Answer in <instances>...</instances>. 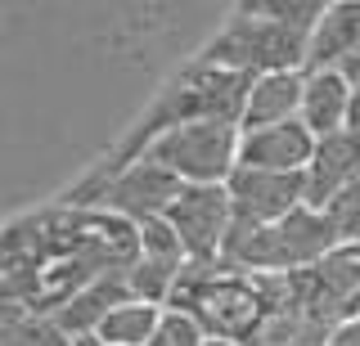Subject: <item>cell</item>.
I'll use <instances>...</instances> for the list:
<instances>
[{"label":"cell","mask_w":360,"mask_h":346,"mask_svg":"<svg viewBox=\"0 0 360 346\" xmlns=\"http://www.w3.org/2000/svg\"><path fill=\"white\" fill-rule=\"evenodd\" d=\"M324 0H243L225 27L198 50L202 68L266 76V72H307L311 32L324 18Z\"/></svg>","instance_id":"1"},{"label":"cell","mask_w":360,"mask_h":346,"mask_svg":"<svg viewBox=\"0 0 360 346\" xmlns=\"http://www.w3.org/2000/svg\"><path fill=\"white\" fill-rule=\"evenodd\" d=\"M252 81H257V76H239V72L202 68V63H185V68L158 91L149 113L122 135V144L104 158V166H95V171L86 175V185L112 180V175L127 171L131 162H140L144 149H149L158 135H167V131H176V126H189V121H234V126H239Z\"/></svg>","instance_id":"2"},{"label":"cell","mask_w":360,"mask_h":346,"mask_svg":"<svg viewBox=\"0 0 360 346\" xmlns=\"http://www.w3.org/2000/svg\"><path fill=\"white\" fill-rule=\"evenodd\" d=\"M338 248L342 243H338L329 216L315 211V207H297L279 225H266V229H252V234L230 229V243H225L221 261L243 270V274H297V270L320 265Z\"/></svg>","instance_id":"3"},{"label":"cell","mask_w":360,"mask_h":346,"mask_svg":"<svg viewBox=\"0 0 360 346\" xmlns=\"http://www.w3.org/2000/svg\"><path fill=\"white\" fill-rule=\"evenodd\" d=\"M239 140L243 131L234 121H189L158 135L144 158L167 166L185 185H230V175L239 171Z\"/></svg>","instance_id":"4"},{"label":"cell","mask_w":360,"mask_h":346,"mask_svg":"<svg viewBox=\"0 0 360 346\" xmlns=\"http://www.w3.org/2000/svg\"><path fill=\"white\" fill-rule=\"evenodd\" d=\"M167 225L180 234L189 261H221L234 229V207L225 185H185L167 207Z\"/></svg>","instance_id":"5"},{"label":"cell","mask_w":360,"mask_h":346,"mask_svg":"<svg viewBox=\"0 0 360 346\" xmlns=\"http://www.w3.org/2000/svg\"><path fill=\"white\" fill-rule=\"evenodd\" d=\"M225 189H230V207H234V234L279 225L297 207H307V171L279 175V171H248V166H239Z\"/></svg>","instance_id":"6"},{"label":"cell","mask_w":360,"mask_h":346,"mask_svg":"<svg viewBox=\"0 0 360 346\" xmlns=\"http://www.w3.org/2000/svg\"><path fill=\"white\" fill-rule=\"evenodd\" d=\"M315 140L302 121H284V126H262L243 131L239 140V166L248 171H279V175H302L315 158Z\"/></svg>","instance_id":"7"},{"label":"cell","mask_w":360,"mask_h":346,"mask_svg":"<svg viewBox=\"0 0 360 346\" xmlns=\"http://www.w3.org/2000/svg\"><path fill=\"white\" fill-rule=\"evenodd\" d=\"M356 180H360V135H352V131L324 135L315 144V158L307 166V207L324 211Z\"/></svg>","instance_id":"8"},{"label":"cell","mask_w":360,"mask_h":346,"mask_svg":"<svg viewBox=\"0 0 360 346\" xmlns=\"http://www.w3.org/2000/svg\"><path fill=\"white\" fill-rule=\"evenodd\" d=\"M302 95H307V72H266L248 91V108L239 131H262V126H284L302 121Z\"/></svg>","instance_id":"9"},{"label":"cell","mask_w":360,"mask_h":346,"mask_svg":"<svg viewBox=\"0 0 360 346\" xmlns=\"http://www.w3.org/2000/svg\"><path fill=\"white\" fill-rule=\"evenodd\" d=\"M122 301H131L127 274H108V279H95L90 288H82V293H72L50 319L59 324V328H63L72 342H82V338H95L99 324H104L112 310L122 306Z\"/></svg>","instance_id":"10"},{"label":"cell","mask_w":360,"mask_h":346,"mask_svg":"<svg viewBox=\"0 0 360 346\" xmlns=\"http://www.w3.org/2000/svg\"><path fill=\"white\" fill-rule=\"evenodd\" d=\"M360 46V0H338L311 32L307 72H338V63Z\"/></svg>","instance_id":"11"},{"label":"cell","mask_w":360,"mask_h":346,"mask_svg":"<svg viewBox=\"0 0 360 346\" xmlns=\"http://www.w3.org/2000/svg\"><path fill=\"white\" fill-rule=\"evenodd\" d=\"M347 113H352V86L342 72H307V95H302V126L315 140L347 131Z\"/></svg>","instance_id":"12"},{"label":"cell","mask_w":360,"mask_h":346,"mask_svg":"<svg viewBox=\"0 0 360 346\" xmlns=\"http://www.w3.org/2000/svg\"><path fill=\"white\" fill-rule=\"evenodd\" d=\"M162 315H167L162 306H149V301L131 297V301H122V306L99 324L95 338L108 342V346H149L153 333H158V324H162Z\"/></svg>","instance_id":"13"},{"label":"cell","mask_w":360,"mask_h":346,"mask_svg":"<svg viewBox=\"0 0 360 346\" xmlns=\"http://www.w3.org/2000/svg\"><path fill=\"white\" fill-rule=\"evenodd\" d=\"M0 346H77L50 315H32L22 306H5L0 319Z\"/></svg>","instance_id":"14"},{"label":"cell","mask_w":360,"mask_h":346,"mask_svg":"<svg viewBox=\"0 0 360 346\" xmlns=\"http://www.w3.org/2000/svg\"><path fill=\"white\" fill-rule=\"evenodd\" d=\"M324 216H329V225H333L342 248H360V180L347 185L342 194L324 207Z\"/></svg>","instance_id":"15"},{"label":"cell","mask_w":360,"mask_h":346,"mask_svg":"<svg viewBox=\"0 0 360 346\" xmlns=\"http://www.w3.org/2000/svg\"><path fill=\"white\" fill-rule=\"evenodd\" d=\"M140 256H158V261H189L180 234L167 225V216L140 220Z\"/></svg>","instance_id":"16"},{"label":"cell","mask_w":360,"mask_h":346,"mask_svg":"<svg viewBox=\"0 0 360 346\" xmlns=\"http://www.w3.org/2000/svg\"><path fill=\"white\" fill-rule=\"evenodd\" d=\"M149 346H207V333H202V324L194 315H185V310H167Z\"/></svg>","instance_id":"17"},{"label":"cell","mask_w":360,"mask_h":346,"mask_svg":"<svg viewBox=\"0 0 360 346\" xmlns=\"http://www.w3.org/2000/svg\"><path fill=\"white\" fill-rule=\"evenodd\" d=\"M329 346H360V319L338 324V328H333V338H329Z\"/></svg>","instance_id":"18"},{"label":"cell","mask_w":360,"mask_h":346,"mask_svg":"<svg viewBox=\"0 0 360 346\" xmlns=\"http://www.w3.org/2000/svg\"><path fill=\"white\" fill-rule=\"evenodd\" d=\"M338 72H342V81L352 86V91H360V46H356L352 54H347L342 63H338Z\"/></svg>","instance_id":"19"},{"label":"cell","mask_w":360,"mask_h":346,"mask_svg":"<svg viewBox=\"0 0 360 346\" xmlns=\"http://www.w3.org/2000/svg\"><path fill=\"white\" fill-rule=\"evenodd\" d=\"M347 131L360 135V91H352V113H347Z\"/></svg>","instance_id":"20"},{"label":"cell","mask_w":360,"mask_h":346,"mask_svg":"<svg viewBox=\"0 0 360 346\" xmlns=\"http://www.w3.org/2000/svg\"><path fill=\"white\" fill-rule=\"evenodd\" d=\"M207 346H243V342H225V338H207Z\"/></svg>","instance_id":"21"},{"label":"cell","mask_w":360,"mask_h":346,"mask_svg":"<svg viewBox=\"0 0 360 346\" xmlns=\"http://www.w3.org/2000/svg\"><path fill=\"white\" fill-rule=\"evenodd\" d=\"M77 346H108V342H99V338H82Z\"/></svg>","instance_id":"22"}]
</instances>
